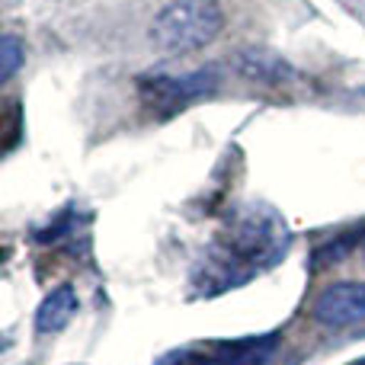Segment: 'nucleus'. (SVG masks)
I'll list each match as a JSON object with an SVG mask.
<instances>
[{
	"label": "nucleus",
	"mask_w": 365,
	"mask_h": 365,
	"mask_svg": "<svg viewBox=\"0 0 365 365\" xmlns=\"http://www.w3.org/2000/svg\"><path fill=\"white\" fill-rule=\"evenodd\" d=\"M292 234L285 218L269 205H244L231 215L225 227L205 247L192 266V295L215 298L240 289L259 272L282 263L289 253Z\"/></svg>",
	"instance_id": "nucleus-1"
},
{
	"label": "nucleus",
	"mask_w": 365,
	"mask_h": 365,
	"mask_svg": "<svg viewBox=\"0 0 365 365\" xmlns=\"http://www.w3.org/2000/svg\"><path fill=\"white\" fill-rule=\"evenodd\" d=\"M225 29V13L215 0H170L154 16L151 38L170 55L205 48Z\"/></svg>",
	"instance_id": "nucleus-2"
},
{
	"label": "nucleus",
	"mask_w": 365,
	"mask_h": 365,
	"mask_svg": "<svg viewBox=\"0 0 365 365\" xmlns=\"http://www.w3.org/2000/svg\"><path fill=\"white\" fill-rule=\"evenodd\" d=\"M279 346V334L237 336V340H208L180 346L160 356L158 365H266Z\"/></svg>",
	"instance_id": "nucleus-3"
},
{
	"label": "nucleus",
	"mask_w": 365,
	"mask_h": 365,
	"mask_svg": "<svg viewBox=\"0 0 365 365\" xmlns=\"http://www.w3.org/2000/svg\"><path fill=\"white\" fill-rule=\"evenodd\" d=\"M215 71H189V74H154L141 81V96L148 100L151 109L160 113H180L192 100L205 96L215 87Z\"/></svg>",
	"instance_id": "nucleus-4"
},
{
	"label": "nucleus",
	"mask_w": 365,
	"mask_h": 365,
	"mask_svg": "<svg viewBox=\"0 0 365 365\" xmlns=\"http://www.w3.org/2000/svg\"><path fill=\"white\" fill-rule=\"evenodd\" d=\"M321 327H356L365 324V282H334L314 298L311 308Z\"/></svg>",
	"instance_id": "nucleus-5"
},
{
	"label": "nucleus",
	"mask_w": 365,
	"mask_h": 365,
	"mask_svg": "<svg viewBox=\"0 0 365 365\" xmlns=\"http://www.w3.org/2000/svg\"><path fill=\"white\" fill-rule=\"evenodd\" d=\"M74 311H77V292L71 289V285H58V289L51 292V295L45 298L42 304H38V311H36V330L42 336L58 334V330H64L71 324Z\"/></svg>",
	"instance_id": "nucleus-6"
},
{
	"label": "nucleus",
	"mask_w": 365,
	"mask_h": 365,
	"mask_svg": "<svg viewBox=\"0 0 365 365\" xmlns=\"http://www.w3.org/2000/svg\"><path fill=\"white\" fill-rule=\"evenodd\" d=\"M19 64H23V45H19L16 36L6 32V36L0 38V77L10 81V77L19 71Z\"/></svg>",
	"instance_id": "nucleus-7"
},
{
	"label": "nucleus",
	"mask_w": 365,
	"mask_h": 365,
	"mask_svg": "<svg viewBox=\"0 0 365 365\" xmlns=\"http://www.w3.org/2000/svg\"><path fill=\"white\" fill-rule=\"evenodd\" d=\"M349 365H365V359H356V362H349Z\"/></svg>",
	"instance_id": "nucleus-8"
}]
</instances>
